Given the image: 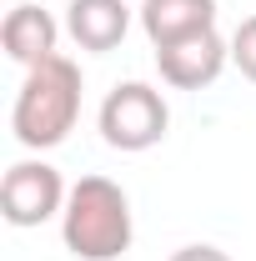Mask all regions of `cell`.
Returning <instances> with one entry per match:
<instances>
[{"label":"cell","instance_id":"cell-9","mask_svg":"<svg viewBox=\"0 0 256 261\" xmlns=\"http://www.w3.org/2000/svg\"><path fill=\"white\" fill-rule=\"evenodd\" d=\"M231 65L256 86V15H246L236 25V35H231Z\"/></svg>","mask_w":256,"mask_h":261},{"label":"cell","instance_id":"cell-10","mask_svg":"<svg viewBox=\"0 0 256 261\" xmlns=\"http://www.w3.org/2000/svg\"><path fill=\"white\" fill-rule=\"evenodd\" d=\"M171 261H231L221 246H181V251H171Z\"/></svg>","mask_w":256,"mask_h":261},{"label":"cell","instance_id":"cell-1","mask_svg":"<svg viewBox=\"0 0 256 261\" xmlns=\"http://www.w3.org/2000/svg\"><path fill=\"white\" fill-rule=\"evenodd\" d=\"M81 116V65L70 56H50L25 70L15 106H10V130L25 151H50L75 130Z\"/></svg>","mask_w":256,"mask_h":261},{"label":"cell","instance_id":"cell-2","mask_svg":"<svg viewBox=\"0 0 256 261\" xmlns=\"http://www.w3.org/2000/svg\"><path fill=\"white\" fill-rule=\"evenodd\" d=\"M131 196L111 176H81L61 211V241L75 261H121L131 251Z\"/></svg>","mask_w":256,"mask_h":261},{"label":"cell","instance_id":"cell-7","mask_svg":"<svg viewBox=\"0 0 256 261\" xmlns=\"http://www.w3.org/2000/svg\"><path fill=\"white\" fill-rule=\"evenodd\" d=\"M141 31L151 45H176L186 35L216 31V0H141Z\"/></svg>","mask_w":256,"mask_h":261},{"label":"cell","instance_id":"cell-8","mask_svg":"<svg viewBox=\"0 0 256 261\" xmlns=\"http://www.w3.org/2000/svg\"><path fill=\"white\" fill-rule=\"evenodd\" d=\"M0 40H5V56L15 65H40L56 56V40H61V25L50 20V10H40V5H15L10 15H5V25H0Z\"/></svg>","mask_w":256,"mask_h":261},{"label":"cell","instance_id":"cell-6","mask_svg":"<svg viewBox=\"0 0 256 261\" xmlns=\"http://www.w3.org/2000/svg\"><path fill=\"white\" fill-rule=\"evenodd\" d=\"M65 31L81 50H116L131 31V5L126 0H70L65 5Z\"/></svg>","mask_w":256,"mask_h":261},{"label":"cell","instance_id":"cell-3","mask_svg":"<svg viewBox=\"0 0 256 261\" xmlns=\"http://www.w3.org/2000/svg\"><path fill=\"white\" fill-rule=\"evenodd\" d=\"M100 141L111 146V151H151L166 141V130H171V106L161 96L156 86H146V81H121L111 96L100 100Z\"/></svg>","mask_w":256,"mask_h":261},{"label":"cell","instance_id":"cell-5","mask_svg":"<svg viewBox=\"0 0 256 261\" xmlns=\"http://www.w3.org/2000/svg\"><path fill=\"white\" fill-rule=\"evenodd\" d=\"M226 61H231V40H221L216 31L186 35V40L161 45V50H156L161 81L176 86V91H201V86H211V81L226 70Z\"/></svg>","mask_w":256,"mask_h":261},{"label":"cell","instance_id":"cell-4","mask_svg":"<svg viewBox=\"0 0 256 261\" xmlns=\"http://www.w3.org/2000/svg\"><path fill=\"white\" fill-rule=\"evenodd\" d=\"M65 196H70V186L50 161H15L0 181V216L20 231L45 226L50 216L65 211Z\"/></svg>","mask_w":256,"mask_h":261}]
</instances>
